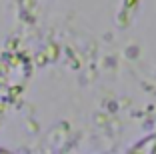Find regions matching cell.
<instances>
[{
  "mask_svg": "<svg viewBox=\"0 0 156 154\" xmlns=\"http://www.w3.org/2000/svg\"><path fill=\"white\" fill-rule=\"evenodd\" d=\"M0 154H14V152H10V150H6V148H0Z\"/></svg>",
  "mask_w": 156,
  "mask_h": 154,
  "instance_id": "3957f363",
  "label": "cell"
},
{
  "mask_svg": "<svg viewBox=\"0 0 156 154\" xmlns=\"http://www.w3.org/2000/svg\"><path fill=\"white\" fill-rule=\"evenodd\" d=\"M126 154H144V148H142V144H136L134 148H130Z\"/></svg>",
  "mask_w": 156,
  "mask_h": 154,
  "instance_id": "7a4b0ae2",
  "label": "cell"
},
{
  "mask_svg": "<svg viewBox=\"0 0 156 154\" xmlns=\"http://www.w3.org/2000/svg\"><path fill=\"white\" fill-rule=\"evenodd\" d=\"M140 144H142V148H144V154H156V134L144 138Z\"/></svg>",
  "mask_w": 156,
  "mask_h": 154,
  "instance_id": "6da1fadb",
  "label": "cell"
}]
</instances>
